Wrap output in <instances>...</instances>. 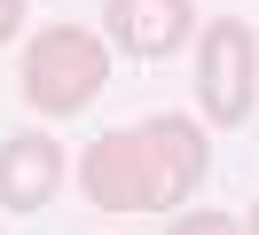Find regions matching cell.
I'll return each instance as SVG.
<instances>
[{
    "instance_id": "1",
    "label": "cell",
    "mask_w": 259,
    "mask_h": 235,
    "mask_svg": "<svg viewBox=\"0 0 259 235\" xmlns=\"http://www.w3.org/2000/svg\"><path fill=\"white\" fill-rule=\"evenodd\" d=\"M212 172V141L196 118L181 110H157L142 125H110L79 149V188L95 212L110 219H134V212H189V196L204 188Z\"/></svg>"
},
{
    "instance_id": "2",
    "label": "cell",
    "mask_w": 259,
    "mask_h": 235,
    "mask_svg": "<svg viewBox=\"0 0 259 235\" xmlns=\"http://www.w3.org/2000/svg\"><path fill=\"white\" fill-rule=\"evenodd\" d=\"M16 86L39 118H79V110L102 102L110 86V39L87 24H39L24 39V63H16Z\"/></svg>"
},
{
    "instance_id": "3",
    "label": "cell",
    "mask_w": 259,
    "mask_h": 235,
    "mask_svg": "<svg viewBox=\"0 0 259 235\" xmlns=\"http://www.w3.org/2000/svg\"><path fill=\"white\" fill-rule=\"evenodd\" d=\"M196 102L204 125H243L259 102V31L243 16H212L196 31Z\"/></svg>"
},
{
    "instance_id": "4",
    "label": "cell",
    "mask_w": 259,
    "mask_h": 235,
    "mask_svg": "<svg viewBox=\"0 0 259 235\" xmlns=\"http://www.w3.org/2000/svg\"><path fill=\"white\" fill-rule=\"evenodd\" d=\"M63 172H71V157L55 133H39V125L8 133L0 141V212H48L63 196Z\"/></svg>"
},
{
    "instance_id": "5",
    "label": "cell",
    "mask_w": 259,
    "mask_h": 235,
    "mask_svg": "<svg viewBox=\"0 0 259 235\" xmlns=\"http://www.w3.org/2000/svg\"><path fill=\"white\" fill-rule=\"evenodd\" d=\"M189 31H196L189 0H102V39H110V55L157 63V55H173Z\"/></svg>"
},
{
    "instance_id": "6",
    "label": "cell",
    "mask_w": 259,
    "mask_h": 235,
    "mask_svg": "<svg viewBox=\"0 0 259 235\" xmlns=\"http://www.w3.org/2000/svg\"><path fill=\"white\" fill-rule=\"evenodd\" d=\"M165 235H243V219H236V212H212V204H196V212H181Z\"/></svg>"
},
{
    "instance_id": "7",
    "label": "cell",
    "mask_w": 259,
    "mask_h": 235,
    "mask_svg": "<svg viewBox=\"0 0 259 235\" xmlns=\"http://www.w3.org/2000/svg\"><path fill=\"white\" fill-rule=\"evenodd\" d=\"M16 31H24V0H0V47L16 39Z\"/></svg>"
},
{
    "instance_id": "8",
    "label": "cell",
    "mask_w": 259,
    "mask_h": 235,
    "mask_svg": "<svg viewBox=\"0 0 259 235\" xmlns=\"http://www.w3.org/2000/svg\"><path fill=\"white\" fill-rule=\"evenodd\" d=\"M243 235H259V204H251V219H243Z\"/></svg>"
}]
</instances>
